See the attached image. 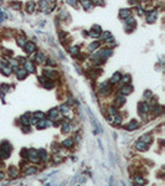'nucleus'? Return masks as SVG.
Returning a JSON list of instances; mask_svg holds the SVG:
<instances>
[{
  "label": "nucleus",
  "instance_id": "f257e3e1",
  "mask_svg": "<svg viewBox=\"0 0 165 186\" xmlns=\"http://www.w3.org/2000/svg\"><path fill=\"white\" fill-rule=\"evenodd\" d=\"M98 91H100V93L102 96H106V94H109L112 92V83H109V82H102L98 86Z\"/></svg>",
  "mask_w": 165,
  "mask_h": 186
},
{
  "label": "nucleus",
  "instance_id": "f03ea898",
  "mask_svg": "<svg viewBox=\"0 0 165 186\" xmlns=\"http://www.w3.org/2000/svg\"><path fill=\"white\" fill-rule=\"evenodd\" d=\"M135 20L132 18V16H129V18H127L125 19V25H124V29H125V31L127 32H132L134 30V27H135Z\"/></svg>",
  "mask_w": 165,
  "mask_h": 186
},
{
  "label": "nucleus",
  "instance_id": "7ed1b4c3",
  "mask_svg": "<svg viewBox=\"0 0 165 186\" xmlns=\"http://www.w3.org/2000/svg\"><path fill=\"white\" fill-rule=\"evenodd\" d=\"M27 158L30 161H32V163H39L40 161V156H39V151L35 150V149H31V150L27 151Z\"/></svg>",
  "mask_w": 165,
  "mask_h": 186
},
{
  "label": "nucleus",
  "instance_id": "20e7f679",
  "mask_svg": "<svg viewBox=\"0 0 165 186\" xmlns=\"http://www.w3.org/2000/svg\"><path fill=\"white\" fill-rule=\"evenodd\" d=\"M112 53H113V50L112 48H102L101 51H98V55H100V57H101L103 61L112 56Z\"/></svg>",
  "mask_w": 165,
  "mask_h": 186
},
{
  "label": "nucleus",
  "instance_id": "39448f33",
  "mask_svg": "<svg viewBox=\"0 0 165 186\" xmlns=\"http://www.w3.org/2000/svg\"><path fill=\"white\" fill-rule=\"evenodd\" d=\"M156 16H158V11H155V10L147 12V16H145L147 22H148V24H153V22H155Z\"/></svg>",
  "mask_w": 165,
  "mask_h": 186
},
{
  "label": "nucleus",
  "instance_id": "423d86ee",
  "mask_svg": "<svg viewBox=\"0 0 165 186\" xmlns=\"http://www.w3.org/2000/svg\"><path fill=\"white\" fill-rule=\"evenodd\" d=\"M138 109H139V114L140 115H145L148 113V110H149V103H147V102L139 103Z\"/></svg>",
  "mask_w": 165,
  "mask_h": 186
},
{
  "label": "nucleus",
  "instance_id": "0eeeda50",
  "mask_svg": "<svg viewBox=\"0 0 165 186\" xmlns=\"http://www.w3.org/2000/svg\"><path fill=\"white\" fill-rule=\"evenodd\" d=\"M125 103V96H123V94H117V97L114 99V107H122L123 104Z\"/></svg>",
  "mask_w": 165,
  "mask_h": 186
},
{
  "label": "nucleus",
  "instance_id": "6e6552de",
  "mask_svg": "<svg viewBox=\"0 0 165 186\" xmlns=\"http://www.w3.org/2000/svg\"><path fill=\"white\" fill-rule=\"evenodd\" d=\"M24 66H25V71L27 73H34V72H36V67H35V65L32 63L31 61H25Z\"/></svg>",
  "mask_w": 165,
  "mask_h": 186
},
{
  "label": "nucleus",
  "instance_id": "1a4fd4ad",
  "mask_svg": "<svg viewBox=\"0 0 165 186\" xmlns=\"http://www.w3.org/2000/svg\"><path fill=\"white\" fill-rule=\"evenodd\" d=\"M48 119L50 121H56V119H59L60 117V113H59V108H53L51 109L50 112H48Z\"/></svg>",
  "mask_w": 165,
  "mask_h": 186
},
{
  "label": "nucleus",
  "instance_id": "9d476101",
  "mask_svg": "<svg viewBox=\"0 0 165 186\" xmlns=\"http://www.w3.org/2000/svg\"><path fill=\"white\" fill-rule=\"evenodd\" d=\"M24 48H25L26 53H32L36 51V45L34 42H26L25 46H24Z\"/></svg>",
  "mask_w": 165,
  "mask_h": 186
},
{
  "label": "nucleus",
  "instance_id": "9b49d317",
  "mask_svg": "<svg viewBox=\"0 0 165 186\" xmlns=\"http://www.w3.org/2000/svg\"><path fill=\"white\" fill-rule=\"evenodd\" d=\"M132 92H133V87L130 84H123V87L121 88V94H123V96H127Z\"/></svg>",
  "mask_w": 165,
  "mask_h": 186
},
{
  "label": "nucleus",
  "instance_id": "f8f14e48",
  "mask_svg": "<svg viewBox=\"0 0 165 186\" xmlns=\"http://www.w3.org/2000/svg\"><path fill=\"white\" fill-rule=\"evenodd\" d=\"M135 149L139 151H145L148 149V145L144 142H142V140H138V142H135Z\"/></svg>",
  "mask_w": 165,
  "mask_h": 186
},
{
  "label": "nucleus",
  "instance_id": "ddd939ff",
  "mask_svg": "<svg viewBox=\"0 0 165 186\" xmlns=\"http://www.w3.org/2000/svg\"><path fill=\"white\" fill-rule=\"evenodd\" d=\"M26 76H27V72L25 71V68L16 69V77H18V80H25Z\"/></svg>",
  "mask_w": 165,
  "mask_h": 186
},
{
  "label": "nucleus",
  "instance_id": "4468645a",
  "mask_svg": "<svg viewBox=\"0 0 165 186\" xmlns=\"http://www.w3.org/2000/svg\"><path fill=\"white\" fill-rule=\"evenodd\" d=\"M44 76L47 78V80H52V78H55L56 76H57V72H55V71H51V69H45L44 71Z\"/></svg>",
  "mask_w": 165,
  "mask_h": 186
},
{
  "label": "nucleus",
  "instance_id": "2eb2a0df",
  "mask_svg": "<svg viewBox=\"0 0 165 186\" xmlns=\"http://www.w3.org/2000/svg\"><path fill=\"white\" fill-rule=\"evenodd\" d=\"M130 14H132V11L129 9H121V10H119V18H121V19L125 20L127 18H129Z\"/></svg>",
  "mask_w": 165,
  "mask_h": 186
},
{
  "label": "nucleus",
  "instance_id": "dca6fc26",
  "mask_svg": "<svg viewBox=\"0 0 165 186\" xmlns=\"http://www.w3.org/2000/svg\"><path fill=\"white\" fill-rule=\"evenodd\" d=\"M40 82L42 83V86H44V87H46V88H52V87H53L52 81H51V80H47V78L45 80V78L41 77V78H40Z\"/></svg>",
  "mask_w": 165,
  "mask_h": 186
},
{
  "label": "nucleus",
  "instance_id": "f3484780",
  "mask_svg": "<svg viewBox=\"0 0 165 186\" xmlns=\"http://www.w3.org/2000/svg\"><path fill=\"white\" fill-rule=\"evenodd\" d=\"M122 80V76H121V73L119 72H115L112 78H110V81H109V83H118V82H121Z\"/></svg>",
  "mask_w": 165,
  "mask_h": 186
},
{
  "label": "nucleus",
  "instance_id": "a211bd4d",
  "mask_svg": "<svg viewBox=\"0 0 165 186\" xmlns=\"http://www.w3.org/2000/svg\"><path fill=\"white\" fill-rule=\"evenodd\" d=\"M35 9H36V4L34 1H29L26 4V11L29 12V14H32V12L35 11Z\"/></svg>",
  "mask_w": 165,
  "mask_h": 186
},
{
  "label": "nucleus",
  "instance_id": "6ab92c4d",
  "mask_svg": "<svg viewBox=\"0 0 165 186\" xmlns=\"http://www.w3.org/2000/svg\"><path fill=\"white\" fill-rule=\"evenodd\" d=\"M36 62H39V63H45V62H46V56H45L42 52H38L36 53Z\"/></svg>",
  "mask_w": 165,
  "mask_h": 186
},
{
  "label": "nucleus",
  "instance_id": "aec40b11",
  "mask_svg": "<svg viewBox=\"0 0 165 186\" xmlns=\"http://www.w3.org/2000/svg\"><path fill=\"white\" fill-rule=\"evenodd\" d=\"M73 144H75V140H73V139H71V138H68V139H65L63 142H62V145H63L65 148H67V149L72 148V146H73Z\"/></svg>",
  "mask_w": 165,
  "mask_h": 186
},
{
  "label": "nucleus",
  "instance_id": "412c9836",
  "mask_svg": "<svg viewBox=\"0 0 165 186\" xmlns=\"http://www.w3.org/2000/svg\"><path fill=\"white\" fill-rule=\"evenodd\" d=\"M1 72H3V74H5V76H9L11 73V67L5 63H1Z\"/></svg>",
  "mask_w": 165,
  "mask_h": 186
},
{
  "label": "nucleus",
  "instance_id": "4be33fe9",
  "mask_svg": "<svg viewBox=\"0 0 165 186\" xmlns=\"http://www.w3.org/2000/svg\"><path fill=\"white\" fill-rule=\"evenodd\" d=\"M138 125H139V124H138L137 121H132V122H129V123L127 124L125 129H127V130H134L135 128H138Z\"/></svg>",
  "mask_w": 165,
  "mask_h": 186
},
{
  "label": "nucleus",
  "instance_id": "5701e85b",
  "mask_svg": "<svg viewBox=\"0 0 165 186\" xmlns=\"http://www.w3.org/2000/svg\"><path fill=\"white\" fill-rule=\"evenodd\" d=\"M82 6H83L85 10H91L93 7V4L91 0H83V1H82Z\"/></svg>",
  "mask_w": 165,
  "mask_h": 186
},
{
  "label": "nucleus",
  "instance_id": "b1692460",
  "mask_svg": "<svg viewBox=\"0 0 165 186\" xmlns=\"http://www.w3.org/2000/svg\"><path fill=\"white\" fill-rule=\"evenodd\" d=\"M102 36V39L104 40V41H113V37L112 35H110V32L109 31H106V32H101V35Z\"/></svg>",
  "mask_w": 165,
  "mask_h": 186
},
{
  "label": "nucleus",
  "instance_id": "393cba45",
  "mask_svg": "<svg viewBox=\"0 0 165 186\" xmlns=\"http://www.w3.org/2000/svg\"><path fill=\"white\" fill-rule=\"evenodd\" d=\"M47 6H48V1H47V0H40V1H39V7H40L41 11H46Z\"/></svg>",
  "mask_w": 165,
  "mask_h": 186
},
{
  "label": "nucleus",
  "instance_id": "a878e982",
  "mask_svg": "<svg viewBox=\"0 0 165 186\" xmlns=\"http://www.w3.org/2000/svg\"><path fill=\"white\" fill-rule=\"evenodd\" d=\"M16 42H18V45L20 47H24L25 46V44H26V37H24V36L16 37Z\"/></svg>",
  "mask_w": 165,
  "mask_h": 186
},
{
  "label": "nucleus",
  "instance_id": "bb28decb",
  "mask_svg": "<svg viewBox=\"0 0 165 186\" xmlns=\"http://www.w3.org/2000/svg\"><path fill=\"white\" fill-rule=\"evenodd\" d=\"M61 130H62V133H70V130H71V125H70V123L62 122V128H61Z\"/></svg>",
  "mask_w": 165,
  "mask_h": 186
},
{
  "label": "nucleus",
  "instance_id": "cd10ccee",
  "mask_svg": "<svg viewBox=\"0 0 165 186\" xmlns=\"http://www.w3.org/2000/svg\"><path fill=\"white\" fill-rule=\"evenodd\" d=\"M20 123L22 124V125H30V118H29V115H22L21 118H20Z\"/></svg>",
  "mask_w": 165,
  "mask_h": 186
},
{
  "label": "nucleus",
  "instance_id": "c85d7f7f",
  "mask_svg": "<svg viewBox=\"0 0 165 186\" xmlns=\"http://www.w3.org/2000/svg\"><path fill=\"white\" fill-rule=\"evenodd\" d=\"M48 125H50V123H48L47 121H44V119H41V121L38 123V125H36V127H38L39 129H44V128H47Z\"/></svg>",
  "mask_w": 165,
  "mask_h": 186
},
{
  "label": "nucleus",
  "instance_id": "c756f323",
  "mask_svg": "<svg viewBox=\"0 0 165 186\" xmlns=\"http://www.w3.org/2000/svg\"><path fill=\"white\" fill-rule=\"evenodd\" d=\"M39 156H40L41 161H46L47 160V153H46V150H44V149L39 150Z\"/></svg>",
  "mask_w": 165,
  "mask_h": 186
},
{
  "label": "nucleus",
  "instance_id": "7c9ffc66",
  "mask_svg": "<svg viewBox=\"0 0 165 186\" xmlns=\"http://www.w3.org/2000/svg\"><path fill=\"white\" fill-rule=\"evenodd\" d=\"M7 172H9V175L11 177H16V176H18V170H16L15 166H10L9 169H7Z\"/></svg>",
  "mask_w": 165,
  "mask_h": 186
},
{
  "label": "nucleus",
  "instance_id": "2f4dec72",
  "mask_svg": "<svg viewBox=\"0 0 165 186\" xmlns=\"http://www.w3.org/2000/svg\"><path fill=\"white\" fill-rule=\"evenodd\" d=\"M38 172V169L35 166H30V168H26L25 169V175H32V174Z\"/></svg>",
  "mask_w": 165,
  "mask_h": 186
},
{
  "label": "nucleus",
  "instance_id": "473e14b6",
  "mask_svg": "<svg viewBox=\"0 0 165 186\" xmlns=\"http://www.w3.org/2000/svg\"><path fill=\"white\" fill-rule=\"evenodd\" d=\"M100 42H98V41H94V42H92V44H91L89 45V46H88V50H89V51H94V50H97L98 47H100Z\"/></svg>",
  "mask_w": 165,
  "mask_h": 186
},
{
  "label": "nucleus",
  "instance_id": "72a5a7b5",
  "mask_svg": "<svg viewBox=\"0 0 165 186\" xmlns=\"http://www.w3.org/2000/svg\"><path fill=\"white\" fill-rule=\"evenodd\" d=\"M134 183H137L138 185H144V184H145V180H144V179H143L142 176H139V175H137V176L134 177Z\"/></svg>",
  "mask_w": 165,
  "mask_h": 186
},
{
  "label": "nucleus",
  "instance_id": "f704fd0d",
  "mask_svg": "<svg viewBox=\"0 0 165 186\" xmlns=\"http://www.w3.org/2000/svg\"><path fill=\"white\" fill-rule=\"evenodd\" d=\"M122 123V117L121 115H113V124H115V125H119V124Z\"/></svg>",
  "mask_w": 165,
  "mask_h": 186
},
{
  "label": "nucleus",
  "instance_id": "c9c22d12",
  "mask_svg": "<svg viewBox=\"0 0 165 186\" xmlns=\"http://www.w3.org/2000/svg\"><path fill=\"white\" fill-rule=\"evenodd\" d=\"M70 53H72V55H78L80 53V47L78 46H72L71 48H70Z\"/></svg>",
  "mask_w": 165,
  "mask_h": 186
},
{
  "label": "nucleus",
  "instance_id": "e433bc0d",
  "mask_svg": "<svg viewBox=\"0 0 165 186\" xmlns=\"http://www.w3.org/2000/svg\"><path fill=\"white\" fill-rule=\"evenodd\" d=\"M140 140H142V142H144L145 144H149V143L151 142V136H150L149 134H147V135H143V136H142V139H140Z\"/></svg>",
  "mask_w": 165,
  "mask_h": 186
},
{
  "label": "nucleus",
  "instance_id": "4c0bfd02",
  "mask_svg": "<svg viewBox=\"0 0 165 186\" xmlns=\"http://www.w3.org/2000/svg\"><path fill=\"white\" fill-rule=\"evenodd\" d=\"M121 81H122L123 84H129V82H130V76H129V74H125V76L123 77V80H121Z\"/></svg>",
  "mask_w": 165,
  "mask_h": 186
},
{
  "label": "nucleus",
  "instance_id": "58836bf2",
  "mask_svg": "<svg viewBox=\"0 0 165 186\" xmlns=\"http://www.w3.org/2000/svg\"><path fill=\"white\" fill-rule=\"evenodd\" d=\"M59 110H61L63 114H67L68 112H70V109H68V106H66V104H62V106H61Z\"/></svg>",
  "mask_w": 165,
  "mask_h": 186
},
{
  "label": "nucleus",
  "instance_id": "ea45409f",
  "mask_svg": "<svg viewBox=\"0 0 165 186\" xmlns=\"http://www.w3.org/2000/svg\"><path fill=\"white\" fill-rule=\"evenodd\" d=\"M34 117H35V118H38L39 121H40V119H44V117H45V114L42 113V112H35Z\"/></svg>",
  "mask_w": 165,
  "mask_h": 186
},
{
  "label": "nucleus",
  "instance_id": "a19ab883",
  "mask_svg": "<svg viewBox=\"0 0 165 186\" xmlns=\"http://www.w3.org/2000/svg\"><path fill=\"white\" fill-rule=\"evenodd\" d=\"M108 112H109V114H110V115H117V114H118L117 108H115V107H110V108L108 109Z\"/></svg>",
  "mask_w": 165,
  "mask_h": 186
},
{
  "label": "nucleus",
  "instance_id": "79ce46f5",
  "mask_svg": "<svg viewBox=\"0 0 165 186\" xmlns=\"http://www.w3.org/2000/svg\"><path fill=\"white\" fill-rule=\"evenodd\" d=\"M92 4H93V5L103 6V5H104V1H103V0H92Z\"/></svg>",
  "mask_w": 165,
  "mask_h": 186
},
{
  "label": "nucleus",
  "instance_id": "37998d69",
  "mask_svg": "<svg viewBox=\"0 0 165 186\" xmlns=\"http://www.w3.org/2000/svg\"><path fill=\"white\" fill-rule=\"evenodd\" d=\"M89 36L91 37H93V39H98V37H100V34H98V32H96V31H91L89 32Z\"/></svg>",
  "mask_w": 165,
  "mask_h": 186
},
{
  "label": "nucleus",
  "instance_id": "c03bdc74",
  "mask_svg": "<svg viewBox=\"0 0 165 186\" xmlns=\"http://www.w3.org/2000/svg\"><path fill=\"white\" fill-rule=\"evenodd\" d=\"M7 89H9V86H6V84H1V86H0V91H1L3 93L7 92Z\"/></svg>",
  "mask_w": 165,
  "mask_h": 186
},
{
  "label": "nucleus",
  "instance_id": "a18cd8bd",
  "mask_svg": "<svg viewBox=\"0 0 165 186\" xmlns=\"http://www.w3.org/2000/svg\"><path fill=\"white\" fill-rule=\"evenodd\" d=\"M38 123H39V119L38 118H32V119H30V124L31 125H38Z\"/></svg>",
  "mask_w": 165,
  "mask_h": 186
},
{
  "label": "nucleus",
  "instance_id": "49530a36",
  "mask_svg": "<svg viewBox=\"0 0 165 186\" xmlns=\"http://www.w3.org/2000/svg\"><path fill=\"white\" fill-rule=\"evenodd\" d=\"M92 30H93V31H96V32H98V34H100V35H101V32H102V30H101V27L98 26V25H94V26L92 27Z\"/></svg>",
  "mask_w": 165,
  "mask_h": 186
},
{
  "label": "nucleus",
  "instance_id": "de8ad7c7",
  "mask_svg": "<svg viewBox=\"0 0 165 186\" xmlns=\"http://www.w3.org/2000/svg\"><path fill=\"white\" fill-rule=\"evenodd\" d=\"M66 3L70 4L71 6H76L77 5V0H66Z\"/></svg>",
  "mask_w": 165,
  "mask_h": 186
},
{
  "label": "nucleus",
  "instance_id": "09e8293b",
  "mask_svg": "<svg viewBox=\"0 0 165 186\" xmlns=\"http://www.w3.org/2000/svg\"><path fill=\"white\" fill-rule=\"evenodd\" d=\"M67 16H68V12L67 11H62V12H61V15H60V18L62 19V20H65L66 18H67Z\"/></svg>",
  "mask_w": 165,
  "mask_h": 186
},
{
  "label": "nucleus",
  "instance_id": "8fccbe9b",
  "mask_svg": "<svg viewBox=\"0 0 165 186\" xmlns=\"http://www.w3.org/2000/svg\"><path fill=\"white\" fill-rule=\"evenodd\" d=\"M144 97H145V98H150L151 97V92H150V91H147V92L144 93Z\"/></svg>",
  "mask_w": 165,
  "mask_h": 186
},
{
  "label": "nucleus",
  "instance_id": "3c124183",
  "mask_svg": "<svg viewBox=\"0 0 165 186\" xmlns=\"http://www.w3.org/2000/svg\"><path fill=\"white\" fill-rule=\"evenodd\" d=\"M13 7H14V9H16V10H19L20 9V3H14L13 4Z\"/></svg>",
  "mask_w": 165,
  "mask_h": 186
},
{
  "label": "nucleus",
  "instance_id": "603ef678",
  "mask_svg": "<svg viewBox=\"0 0 165 186\" xmlns=\"http://www.w3.org/2000/svg\"><path fill=\"white\" fill-rule=\"evenodd\" d=\"M138 14L139 15H144V11H143L142 7H138Z\"/></svg>",
  "mask_w": 165,
  "mask_h": 186
},
{
  "label": "nucleus",
  "instance_id": "864d4df0",
  "mask_svg": "<svg viewBox=\"0 0 165 186\" xmlns=\"http://www.w3.org/2000/svg\"><path fill=\"white\" fill-rule=\"evenodd\" d=\"M4 177H5V174H4L3 171H0V180H3Z\"/></svg>",
  "mask_w": 165,
  "mask_h": 186
},
{
  "label": "nucleus",
  "instance_id": "5fc2aeb1",
  "mask_svg": "<svg viewBox=\"0 0 165 186\" xmlns=\"http://www.w3.org/2000/svg\"><path fill=\"white\" fill-rule=\"evenodd\" d=\"M48 65H50V66H55L56 63H55V62H53L52 60H48Z\"/></svg>",
  "mask_w": 165,
  "mask_h": 186
},
{
  "label": "nucleus",
  "instance_id": "6e6d98bb",
  "mask_svg": "<svg viewBox=\"0 0 165 186\" xmlns=\"http://www.w3.org/2000/svg\"><path fill=\"white\" fill-rule=\"evenodd\" d=\"M50 1H52V3H53V1H56V0H50Z\"/></svg>",
  "mask_w": 165,
  "mask_h": 186
},
{
  "label": "nucleus",
  "instance_id": "4d7b16f0",
  "mask_svg": "<svg viewBox=\"0 0 165 186\" xmlns=\"http://www.w3.org/2000/svg\"><path fill=\"white\" fill-rule=\"evenodd\" d=\"M0 5H1V0H0Z\"/></svg>",
  "mask_w": 165,
  "mask_h": 186
}]
</instances>
